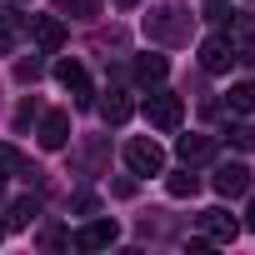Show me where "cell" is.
Segmentation results:
<instances>
[{
  "mask_svg": "<svg viewBox=\"0 0 255 255\" xmlns=\"http://www.w3.org/2000/svg\"><path fill=\"white\" fill-rule=\"evenodd\" d=\"M140 25H145V40H155V45H190V35H195V15L185 5H155Z\"/></svg>",
  "mask_w": 255,
  "mask_h": 255,
  "instance_id": "cell-1",
  "label": "cell"
},
{
  "mask_svg": "<svg viewBox=\"0 0 255 255\" xmlns=\"http://www.w3.org/2000/svg\"><path fill=\"white\" fill-rule=\"evenodd\" d=\"M125 165H130V175H160L165 170V150L150 135H140V140L125 145Z\"/></svg>",
  "mask_w": 255,
  "mask_h": 255,
  "instance_id": "cell-2",
  "label": "cell"
},
{
  "mask_svg": "<svg viewBox=\"0 0 255 255\" xmlns=\"http://www.w3.org/2000/svg\"><path fill=\"white\" fill-rule=\"evenodd\" d=\"M180 115H185V105H180V95H170V90H155V95L145 100V120L155 125V130H180Z\"/></svg>",
  "mask_w": 255,
  "mask_h": 255,
  "instance_id": "cell-3",
  "label": "cell"
},
{
  "mask_svg": "<svg viewBox=\"0 0 255 255\" xmlns=\"http://www.w3.org/2000/svg\"><path fill=\"white\" fill-rule=\"evenodd\" d=\"M55 80L75 95V105H80V110H85V105H95V90H90V80H85V65H80V60H60V65H55Z\"/></svg>",
  "mask_w": 255,
  "mask_h": 255,
  "instance_id": "cell-4",
  "label": "cell"
},
{
  "mask_svg": "<svg viewBox=\"0 0 255 255\" xmlns=\"http://www.w3.org/2000/svg\"><path fill=\"white\" fill-rule=\"evenodd\" d=\"M210 185H215L225 200H235V195H245V190H250V165H240V160H225V165H215Z\"/></svg>",
  "mask_w": 255,
  "mask_h": 255,
  "instance_id": "cell-5",
  "label": "cell"
},
{
  "mask_svg": "<svg viewBox=\"0 0 255 255\" xmlns=\"http://www.w3.org/2000/svg\"><path fill=\"white\" fill-rule=\"evenodd\" d=\"M200 235H205L210 245H230V240L240 235V220L225 215L220 205H215V210H200Z\"/></svg>",
  "mask_w": 255,
  "mask_h": 255,
  "instance_id": "cell-6",
  "label": "cell"
},
{
  "mask_svg": "<svg viewBox=\"0 0 255 255\" xmlns=\"http://www.w3.org/2000/svg\"><path fill=\"white\" fill-rule=\"evenodd\" d=\"M25 30H30V40H35L40 50H60V45H65V20H60V15H30Z\"/></svg>",
  "mask_w": 255,
  "mask_h": 255,
  "instance_id": "cell-7",
  "label": "cell"
},
{
  "mask_svg": "<svg viewBox=\"0 0 255 255\" xmlns=\"http://www.w3.org/2000/svg\"><path fill=\"white\" fill-rule=\"evenodd\" d=\"M200 65H205L210 75H225V70L235 65V45H230V35H210V40H200Z\"/></svg>",
  "mask_w": 255,
  "mask_h": 255,
  "instance_id": "cell-8",
  "label": "cell"
},
{
  "mask_svg": "<svg viewBox=\"0 0 255 255\" xmlns=\"http://www.w3.org/2000/svg\"><path fill=\"white\" fill-rule=\"evenodd\" d=\"M40 145L45 150H65L70 145V115L65 110H45L40 115Z\"/></svg>",
  "mask_w": 255,
  "mask_h": 255,
  "instance_id": "cell-9",
  "label": "cell"
},
{
  "mask_svg": "<svg viewBox=\"0 0 255 255\" xmlns=\"http://www.w3.org/2000/svg\"><path fill=\"white\" fill-rule=\"evenodd\" d=\"M115 240H120L115 220H90V225L75 230V245H80V250H105V245H115Z\"/></svg>",
  "mask_w": 255,
  "mask_h": 255,
  "instance_id": "cell-10",
  "label": "cell"
},
{
  "mask_svg": "<svg viewBox=\"0 0 255 255\" xmlns=\"http://www.w3.org/2000/svg\"><path fill=\"white\" fill-rule=\"evenodd\" d=\"M230 45H235V60L255 65V20H250V15H235V25H230Z\"/></svg>",
  "mask_w": 255,
  "mask_h": 255,
  "instance_id": "cell-11",
  "label": "cell"
},
{
  "mask_svg": "<svg viewBox=\"0 0 255 255\" xmlns=\"http://www.w3.org/2000/svg\"><path fill=\"white\" fill-rule=\"evenodd\" d=\"M175 150H180V160H185V165H200V160H210V155H215V135H180V140H175Z\"/></svg>",
  "mask_w": 255,
  "mask_h": 255,
  "instance_id": "cell-12",
  "label": "cell"
},
{
  "mask_svg": "<svg viewBox=\"0 0 255 255\" xmlns=\"http://www.w3.org/2000/svg\"><path fill=\"white\" fill-rule=\"evenodd\" d=\"M130 110H135V100L120 95V90H110V95L100 100V120H105V125H125V120H130Z\"/></svg>",
  "mask_w": 255,
  "mask_h": 255,
  "instance_id": "cell-13",
  "label": "cell"
},
{
  "mask_svg": "<svg viewBox=\"0 0 255 255\" xmlns=\"http://www.w3.org/2000/svg\"><path fill=\"white\" fill-rule=\"evenodd\" d=\"M170 75V60L165 55H135V80L140 85H160Z\"/></svg>",
  "mask_w": 255,
  "mask_h": 255,
  "instance_id": "cell-14",
  "label": "cell"
},
{
  "mask_svg": "<svg viewBox=\"0 0 255 255\" xmlns=\"http://www.w3.org/2000/svg\"><path fill=\"white\" fill-rule=\"evenodd\" d=\"M35 215H40V195H20V200L10 205V220H5V225H10V230H25Z\"/></svg>",
  "mask_w": 255,
  "mask_h": 255,
  "instance_id": "cell-15",
  "label": "cell"
},
{
  "mask_svg": "<svg viewBox=\"0 0 255 255\" xmlns=\"http://www.w3.org/2000/svg\"><path fill=\"white\" fill-rule=\"evenodd\" d=\"M20 30H25V15L20 10H0V50H15Z\"/></svg>",
  "mask_w": 255,
  "mask_h": 255,
  "instance_id": "cell-16",
  "label": "cell"
},
{
  "mask_svg": "<svg viewBox=\"0 0 255 255\" xmlns=\"http://www.w3.org/2000/svg\"><path fill=\"white\" fill-rule=\"evenodd\" d=\"M0 170H10V175H25V180H35V175H40V170H35V165H30V160H25L15 145H0Z\"/></svg>",
  "mask_w": 255,
  "mask_h": 255,
  "instance_id": "cell-17",
  "label": "cell"
},
{
  "mask_svg": "<svg viewBox=\"0 0 255 255\" xmlns=\"http://www.w3.org/2000/svg\"><path fill=\"white\" fill-rule=\"evenodd\" d=\"M165 190H170L175 200H185V195H195V190H200V175H195V170L185 165V170H175V175L165 180Z\"/></svg>",
  "mask_w": 255,
  "mask_h": 255,
  "instance_id": "cell-18",
  "label": "cell"
},
{
  "mask_svg": "<svg viewBox=\"0 0 255 255\" xmlns=\"http://www.w3.org/2000/svg\"><path fill=\"white\" fill-rule=\"evenodd\" d=\"M230 110H235V115H250V110H255V80L230 85Z\"/></svg>",
  "mask_w": 255,
  "mask_h": 255,
  "instance_id": "cell-19",
  "label": "cell"
},
{
  "mask_svg": "<svg viewBox=\"0 0 255 255\" xmlns=\"http://www.w3.org/2000/svg\"><path fill=\"white\" fill-rule=\"evenodd\" d=\"M75 160H80V165H85V170H100V160H105V140H100V135H95V140H85V145H80V155H75Z\"/></svg>",
  "mask_w": 255,
  "mask_h": 255,
  "instance_id": "cell-20",
  "label": "cell"
},
{
  "mask_svg": "<svg viewBox=\"0 0 255 255\" xmlns=\"http://www.w3.org/2000/svg\"><path fill=\"white\" fill-rule=\"evenodd\" d=\"M60 15H100V0H55Z\"/></svg>",
  "mask_w": 255,
  "mask_h": 255,
  "instance_id": "cell-21",
  "label": "cell"
},
{
  "mask_svg": "<svg viewBox=\"0 0 255 255\" xmlns=\"http://www.w3.org/2000/svg\"><path fill=\"white\" fill-rule=\"evenodd\" d=\"M45 75V65L35 60V55H25V60H15V80H40Z\"/></svg>",
  "mask_w": 255,
  "mask_h": 255,
  "instance_id": "cell-22",
  "label": "cell"
},
{
  "mask_svg": "<svg viewBox=\"0 0 255 255\" xmlns=\"http://www.w3.org/2000/svg\"><path fill=\"white\" fill-rule=\"evenodd\" d=\"M230 140L240 150H255V125H230Z\"/></svg>",
  "mask_w": 255,
  "mask_h": 255,
  "instance_id": "cell-23",
  "label": "cell"
},
{
  "mask_svg": "<svg viewBox=\"0 0 255 255\" xmlns=\"http://www.w3.org/2000/svg\"><path fill=\"white\" fill-rule=\"evenodd\" d=\"M35 115H40V105H35V100H25V105H20V115H15V125H20V130H25V125H30Z\"/></svg>",
  "mask_w": 255,
  "mask_h": 255,
  "instance_id": "cell-24",
  "label": "cell"
},
{
  "mask_svg": "<svg viewBox=\"0 0 255 255\" xmlns=\"http://www.w3.org/2000/svg\"><path fill=\"white\" fill-rule=\"evenodd\" d=\"M245 225H250V230H255V200H250V210H245Z\"/></svg>",
  "mask_w": 255,
  "mask_h": 255,
  "instance_id": "cell-25",
  "label": "cell"
},
{
  "mask_svg": "<svg viewBox=\"0 0 255 255\" xmlns=\"http://www.w3.org/2000/svg\"><path fill=\"white\" fill-rule=\"evenodd\" d=\"M115 5H125V10H130V5H135V0H115Z\"/></svg>",
  "mask_w": 255,
  "mask_h": 255,
  "instance_id": "cell-26",
  "label": "cell"
},
{
  "mask_svg": "<svg viewBox=\"0 0 255 255\" xmlns=\"http://www.w3.org/2000/svg\"><path fill=\"white\" fill-rule=\"evenodd\" d=\"M0 190H5V175H0Z\"/></svg>",
  "mask_w": 255,
  "mask_h": 255,
  "instance_id": "cell-27",
  "label": "cell"
},
{
  "mask_svg": "<svg viewBox=\"0 0 255 255\" xmlns=\"http://www.w3.org/2000/svg\"><path fill=\"white\" fill-rule=\"evenodd\" d=\"M0 235H5V230H0Z\"/></svg>",
  "mask_w": 255,
  "mask_h": 255,
  "instance_id": "cell-28",
  "label": "cell"
},
{
  "mask_svg": "<svg viewBox=\"0 0 255 255\" xmlns=\"http://www.w3.org/2000/svg\"><path fill=\"white\" fill-rule=\"evenodd\" d=\"M250 5H255V0H250Z\"/></svg>",
  "mask_w": 255,
  "mask_h": 255,
  "instance_id": "cell-29",
  "label": "cell"
}]
</instances>
